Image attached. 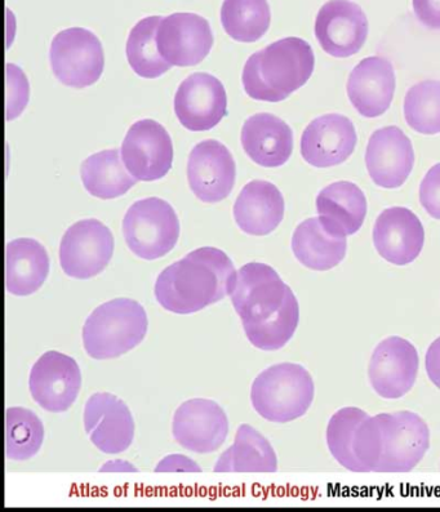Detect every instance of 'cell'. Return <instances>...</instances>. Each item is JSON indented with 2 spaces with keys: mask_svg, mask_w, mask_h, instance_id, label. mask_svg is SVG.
I'll list each match as a JSON object with an SVG mask.
<instances>
[{
  "mask_svg": "<svg viewBox=\"0 0 440 512\" xmlns=\"http://www.w3.org/2000/svg\"><path fill=\"white\" fill-rule=\"evenodd\" d=\"M29 82L24 71L16 65H6V119H16L29 101Z\"/></svg>",
  "mask_w": 440,
  "mask_h": 512,
  "instance_id": "d590c367",
  "label": "cell"
},
{
  "mask_svg": "<svg viewBox=\"0 0 440 512\" xmlns=\"http://www.w3.org/2000/svg\"><path fill=\"white\" fill-rule=\"evenodd\" d=\"M229 297L248 341L262 351H277L295 336L299 301L273 267L251 262L240 267Z\"/></svg>",
  "mask_w": 440,
  "mask_h": 512,
  "instance_id": "6da1fadb",
  "label": "cell"
},
{
  "mask_svg": "<svg viewBox=\"0 0 440 512\" xmlns=\"http://www.w3.org/2000/svg\"><path fill=\"white\" fill-rule=\"evenodd\" d=\"M50 59L55 77L65 86L78 89L95 84L105 68L100 39L82 28L57 34L52 40Z\"/></svg>",
  "mask_w": 440,
  "mask_h": 512,
  "instance_id": "52a82bcc",
  "label": "cell"
},
{
  "mask_svg": "<svg viewBox=\"0 0 440 512\" xmlns=\"http://www.w3.org/2000/svg\"><path fill=\"white\" fill-rule=\"evenodd\" d=\"M235 274L233 262L221 249H195L159 274L155 298L170 313H198L229 296Z\"/></svg>",
  "mask_w": 440,
  "mask_h": 512,
  "instance_id": "7a4b0ae2",
  "label": "cell"
},
{
  "mask_svg": "<svg viewBox=\"0 0 440 512\" xmlns=\"http://www.w3.org/2000/svg\"><path fill=\"white\" fill-rule=\"evenodd\" d=\"M384 448L376 473H410L430 448V430L419 414L381 413Z\"/></svg>",
  "mask_w": 440,
  "mask_h": 512,
  "instance_id": "9c48e42d",
  "label": "cell"
},
{
  "mask_svg": "<svg viewBox=\"0 0 440 512\" xmlns=\"http://www.w3.org/2000/svg\"><path fill=\"white\" fill-rule=\"evenodd\" d=\"M320 224L336 238H348L362 227L367 199L353 182L340 181L320 191L317 198Z\"/></svg>",
  "mask_w": 440,
  "mask_h": 512,
  "instance_id": "cb8c5ba5",
  "label": "cell"
},
{
  "mask_svg": "<svg viewBox=\"0 0 440 512\" xmlns=\"http://www.w3.org/2000/svg\"><path fill=\"white\" fill-rule=\"evenodd\" d=\"M120 154L124 166L137 181L160 180L172 168L170 133L155 120H139L128 129Z\"/></svg>",
  "mask_w": 440,
  "mask_h": 512,
  "instance_id": "8fae6325",
  "label": "cell"
},
{
  "mask_svg": "<svg viewBox=\"0 0 440 512\" xmlns=\"http://www.w3.org/2000/svg\"><path fill=\"white\" fill-rule=\"evenodd\" d=\"M50 274V257L37 240L21 238L6 246V289L13 296H30Z\"/></svg>",
  "mask_w": 440,
  "mask_h": 512,
  "instance_id": "484cf974",
  "label": "cell"
},
{
  "mask_svg": "<svg viewBox=\"0 0 440 512\" xmlns=\"http://www.w3.org/2000/svg\"><path fill=\"white\" fill-rule=\"evenodd\" d=\"M420 358L416 347L402 337L380 342L368 365L372 389L381 398L399 399L410 393L419 375Z\"/></svg>",
  "mask_w": 440,
  "mask_h": 512,
  "instance_id": "7c38bea8",
  "label": "cell"
},
{
  "mask_svg": "<svg viewBox=\"0 0 440 512\" xmlns=\"http://www.w3.org/2000/svg\"><path fill=\"white\" fill-rule=\"evenodd\" d=\"M382 448L384 431L380 414L375 417L368 416L366 420L360 422L353 442V453L362 473H376L382 457Z\"/></svg>",
  "mask_w": 440,
  "mask_h": 512,
  "instance_id": "e575fe53",
  "label": "cell"
},
{
  "mask_svg": "<svg viewBox=\"0 0 440 512\" xmlns=\"http://www.w3.org/2000/svg\"><path fill=\"white\" fill-rule=\"evenodd\" d=\"M148 324V315L139 302L130 298L105 302L83 325L84 350L96 360L119 358L144 341Z\"/></svg>",
  "mask_w": 440,
  "mask_h": 512,
  "instance_id": "277c9868",
  "label": "cell"
},
{
  "mask_svg": "<svg viewBox=\"0 0 440 512\" xmlns=\"http://www.w3.org/2000/svg\"><path fill=\"white\" fill-rule=\"evenodd\" d=\"M314 395V380L308 369L300 364L280 363L255 378L251 402L266 421L288 424L305 416Z\"/></svg>",
  "mask_w": 440,
  "mask_h": 512,
  "instance_id": "5b68a950",
  "label": "cell"
},
{
  "mask_svg": "<svg viewBox=\"0 0 440 512\" xmlns=\"http://www.w3.org/2000/svg\"><path fill=\"white\" fill-rule=\"evenodd\" d=\"M248 157L261 167H280L293 150L292 129L273 114L261 113L248 118L240 136Z\"/></svg>",
  "mask_w": 440,
  "mask_h": 512,
  "instance_id": "603a6c76",
  "label": "cell"
},
{
  "mask_svg": "<svg viewBox=\"0 0 440 512\" xmlns=\"http://www.w3.org/2000/svg\"><path fill=\"white\" fill-rule=\"evenodd\" d=\"M314 68L315 57L308 42L280 39L248 59L242 74L244 91L253 100L284 101L305 86Z\"/></svg>",
  "mask_w": 440,
  "mask_h": 512,
  "instance_id": "3957f363",
  "label": "cell"
},
{
  "mask_svg": "<svg viewBox=\"0 0 440 512\" xmlns=\"http://www.w3.org/2000/svg\"><path fill=\"white\" fill-rule=\"evenodd\" d=\"M420 202L431 217L440 220V163L431 168L422 180Z\"/></svg>",
  "mask_w": 440,
  "mask_h": 512,
  "instance_id": "8d00e7d4",
  "label": "cell"
},
{
  "mask_svg": "<svg viewBox=\"0 0 440 512\" xmlns=\"http://www.w3.org/2000/svg\"><path fill=\"white\" fill-rule=\"evenodd\" d=\"M404 117L408 126L421 135L440 133V82L424 80L407 92Z\"/></svg>",
  "mask_w": 440,
  "mask_h": 512,
  "instance_id": "d6a6232c",
  "label": "cell"
},
{
  "mask_svg": "<svg viewBox=\"0 0 440 512\" xmlns=\"http://www.w3.org/2000/svg\"><path fill=\"white\" fill-rule=\"evenodd\" d=\"M368 416L370 414L363 409L348 407L337 411L328 422L326 431L328 449L333 458L351 473H362L353 453V442L360 422L366 420Z\"/></svg>",
  "mask_w": 440,
  "mask_h": 512,
  "instance_id": "836d02e7",
  "label": "cell"
},
{
  "mask_svg": "<svg viewBox=\"0 0 440 512\" xmlns=\"http://www.w3.org/2000/svg\"><path fill=\"white\" fill-rule=\"evenodd\" d=\"M395 92V73L391 62L368 57L351 71L348 96L360 115L377 118L390 108Z\"/></svg>",
  "mask_w": 440,
  "mask_h": 512,
  "instance_id": "7402d4cb",
  "label": "cell"
},
{
  "mask_svg": "<svg viewBox=\"0 0 440 512\" xmlns=\"http://www.w3.org/2000/svg\"><path fill=\"white\" fill-rule=\"evenodd\" d=\"M357 141V132L349 118L340 114L323 115L302 133V158L318 168L339 166L354 153Z\"/></svg>",
  "mask_w": 440,
  "mask_h": 512,
  "instance_id": "d6986e66",
  "label": "cell"
},
{
  "mask_svg": "<svg viewBox=\"0 0 440 512\" xmlns=\"http://www.w3.org/2000/svg\"><path fill=\"white\" fill-rule=\"evenodd\" d=\"M417 19L429 29H440V0H413Z\"/></svg>",
  "mask_w": 440,
  "mask_h": 512,
  "instance_id": "f35d334b",
  "label": "cell"
},
{
  "mask_svg": "<svg viewBox=\"0 0 440 512\" xmlns=\"http://www.w3.org/2000/svg\"><path fill=\"white\" fill-rule=\"evenodd\" d=\"M228 433V416L213 400H186L173 414V438L190 452H215L225 443Z\"/></svg>",
  "mask_w": 440,
  "mask_h": 512,
  "instance_id": "4fadbf2b",
  "label": "cell"
},
{
  "mask_svg": "<svg viewBox=\"0 0 440 512\" xmlns=\"http://www.w3.org/2000/svg\"><path fill=\"white\" fill-rule=\"evenodd\" d=\"M118 149L105 150L84 160L80 176L84 188L100 199L122 197L137 184L135 177L128 172Z\"/></svg>",
  "mask_w": 440,
  "mask_h": 512,
  "instance_id": "f1b7e54d",
  "label": "cell"
},
{
  "mask_svg": "<svg viewBox=\"0 0 440 512\" xmlns=\"http://www.w3.org/2000/svg\"><path fill=\"white\" fill-rule=\"evenodd\" d=\"M155 473H202L197 462L182 454H170L155 467Z\"/></svg>",
  "mask_w": 440,
  "mask_h": 512,
  "instance_id": "74e56055",
  "label": "cell"
},
{
  "mask_svg": "<svg viewBox=\"0 0 440 512\" xmlns=\"http://www.w3.org/2000/svg\"><path fill=\"white\" fill-rule=\"evenodd\" d=\"M278 458L269 440L252 426L243 424L234 444L221 454L215 473H275Z\"/></svg>",
  "mask_w": 440,
  "mask_h": 512,
  "instance_id": "4316f807",
  "label": "cell"
},
{
  "mask_svg": "<svg viewBox=\"0 0 440 512\" xmlns=\"http://www.w3.org/2000/svg\"><path fill=\"white\" fill-rule=\"evenodd\" d=\"M82 387V373L77 360L59 351H47L31 368V398L50 413H62L77 400Z\"/></svg>",
  "mask_w": 440,
  "mask_h": 512,
  "instance_id": "30bf717a",
  "label": "cell"
},
{
  "mask_svg": "<svg viewBox=\"0 0 440 512\" xmlns=\"http://www.w3.org/2000/svg\"><path fill=\"white\" fill-rule=\"evenodd\" d=\"M424 243V226L408 208L385 209L373 227L376 251L393 265L411 264L420 256Z\"/></svg>",
  "mask_w": 440,
  "mask_h": 512,
  "instance_id": "ffe728a7",
  "label": "cell"
},
{
  "mask_svg": "<svg viewBox=\"0 0 440 512\" xmlns=\"http://www.w3.org/2000/svg\"><path fill=\"white\" fill-rule=\"evenodd\" d=\"M157 46L160 56L172 66L198 65L213 46L210 22L195 13L164 17L157 30Z\"/></svg>",
  "mask_w": 440,
  "mask_h": 512,
  "instance_id": "5bb4252c",
  "label": "cell"
},
{
  "mask_svg": "<svg viewBox=\"0 0 440 512\" xmlns=\"http://www.w3.org/2000/svg\"><path fill=\"white\" fill-rule=\"evenodd\" d=\"M123 235L137 257L158 260L176 247L180 237L179 217L166 200L142 199L133 203L124 216Z\"/></svg>",
  "mask_w": 440,
  "mask_h": 512,
  "instance_id": "8992f818",
  "label": "cell"
},
{
  "mask_svg": "<svg viewBox=\"0 0 440 512\" xmlns=\"http://www.w3.org/2000/svg\"><path fill=\"white\" fill-rule=\"evenodd\" d=\"M271 13L266 0H224L221 24L230 38L253 43L269 30Z\"/></svg>",
  "mask_w": 440,
  "mask_h": 512,
  "instance_id": "4dcf8cb0",
  "label": "cell"
},
{
  "mask_svg": "<svg viewBox=\"0 0 440 512\" xmlns=\"http://www.w3.org/2000/svg\"><path fill=\"white\" fill-rule=\"evenodd\" d=\"M237 167L233 155L216 140L200 142L189 155L188 181L200 202L213 204L229 197Z\"/></svg>",
  "mask_w": 440,
  "mask_h": 512,
  "instance_id": "ac0fdd59",
  "label": "cell"
},
{
  "mask_svg": "<svg viewBox=\"0 0 440 512\" xmlns=\"http://www.w3.org/2000/svg\"><path fill=\"white\" fill-rule=\"evenodd\" d=\"M315 37L328 55L337 59L353 56L368 38L366 13L350 0H330L315 20Z\"/></svg>",
  "mask_w": 440,
  "mask_h": 512,
  "instance_id": "e0dca14e",
  "label": "cell"
},
{
  "mask_svg": "<svg viewBox=\"0 0 440 512\" xmlns=\"http://www.w3.org/2000/svg\"><path fill=\"white\" fill-rule=\"evenodd\" d=\"M293 255L300 264L314 271H328L340 265L348 251L346 238L328 234L319 218L301 222L292 237Z\"/></svg>",
  "mask_w": 440,
  "mask_h": 512,
  "instance_id": "83f0119b",
  "label": "cell"
},
{
  "mask_svg": "<svg viewBox=\"0 0 440 512\" xmlns=\"http://www.w3.org/2000/svg\"><path fill=\"white\" fill-rule=\"evenodd\" d=\"M163 17L151 16L137 22L127 40V60L139 77L155 79L172 68L160 56L157 46V30Z\"/></svg>",
  "mask_w": 440,
  "mask_h": 512,
  "instance_id": "f546056e",
  "label": "cell"
},
{
  "mask_svg": "<svg viewBox=\"0 0 440 512\" xmlns=\"http://www.w3.org/2000/svg\"><path fill=\"white\" fill-rule=\"evenodd\" d=\"M44 427L40 418L30 409L8 408L6 411V457L12 461H26L42 448Z\"/></svg>",
  "mask_w": 440,
  "mask_h": 512,
  "instance_id": "1f68e13d",
  "label": "cell"
},
{
  "mask_svg": "<svg viewBox=\"0 0 440 512\" xmlns=\"http://www.w3.org/2000/svg\"><path fill=\"white\" fill-rule=\"evenodd\" d=\"M175 113L182 126L189 131H210L228 113L224 84L211 74H191L177 89Z\"/></svg>",
  "mask_w": 440,
  "mask_h": 512,
  "instance_id": "2e32d148",
  "label": "cell"
},
{
  "mask_svg": "<svg viewBox=\"0 0 440 512\" xmlns=\"http://www.w3.org/2000/svg\"><path fill=\"white\" fill-rule=\"evenodd\" d=\"M113 255V234L95 218L70 226L61 239L60 265L70 278L87 280L101 274Z\"/></svg>",
  "mask_w": 440,
  "mask_h": 512,
  "instance_id": "ba28073f",
  "label": "cell"
},
{
  "mask_svg": "<svg viewBox=\"0 0 440 512\" xmlns=\"http://www.w3.org/2000/svg\"><path fill=\"white\" fill-rule=\"evenodd\" d=\"M425 368L430 381L440 390V337L426 351Z\"/></svg>",
  "mask_w": 440,
  "mask_h": 512,
  "instance_id": "ab89813d",
  "label": "cell"
},
{
  "mask_svg": "<svg viewBox=\"0 0 440 512\" xmlns=\"http://www.w3.org/2000/svg\"><path fill=\"white\" fill-rule=\"evenodd\" d=\"M83 424L92 444L105 454L127 451L135 438V421L130 408L113 394L90 396L84 405Z\"/></svg>",
  "mask_w": 440,
  "mask_h": 512,
  "instance_id": "9a60e30c",
  "label": "cell"
},
{
  "mask_svg": "<svg viewBox=\"0 0 440 512\" xmlns=\"http://www.w3.org/2000/svg\"><path fill=\"white\" fill-rule=\"evenodd\" d=\"M284 198L277 186L255 180L244 186L234 204V218L239 229L253 237L273 233L283 221Z\"/></svg>",
  "mask_w": 440,
  "mask_h": 512,
  "instance_id": "d4e9b609",
  "label": "cell"
},
{
  "mask_svg": "<svg viewBox=\"0 0 440 512\" xmlns=\"http://www.w3.org/2000/svg\"><path fill=\"white\" fill-rule=\"evenodd\" d=\"M415 164L410 138L398 127H385L373 133L366 151L368 173L385 189L402 186Z\"/></svg>",
  "mask_w": 440,
  "mask_h": 512,
  "instance_id": "44dd1931",
  "label": "cell"
}]
</instances>
